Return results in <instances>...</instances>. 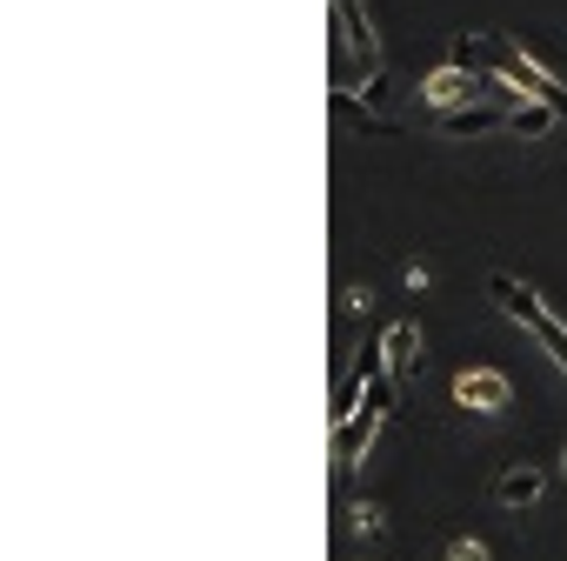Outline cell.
I'll return each instance as SVG.
<instances>
[{
    "label": "cell",
    "mask_w": 567,
    "mask_h": 561,
    "mask_svg": "<svg viewBox=\"0 0 567 561\" xmlns=\"http://www.w3.org/2000/svg\"><path fill=\"white\" fill-rule=\"evenodd\" d=\"M394 395H401V375L394 368H381L374 375V388L361 395V408L341 421V435H334V468L348 475V468H361V455L374 448V435H381V421H388V408H394Z\"/></svg>",
    "instance_id": "6da1fadb"
},
{
    "label": "cell",
    "mask_w": 567,
    "mask_h": 561,
    "mask_svg": "<svg viewBox=\"0 0 567 561\" xmlns=\"http://www.w3.org/2000/svg\"><path fill=\"white\" fill-rule=\"evenodd\" d=\"M501 48V68H494V81H501V94H520V101H554L560 114H567V88L534 61V54H520V48H507V41H494Z\"/></svg>",
    "instance_id": "7a4b0ae2"
},
{
    "label": "cell",
    "mask_w": 567,
    "mask_h": 561,
    "mask_svg": "<svg viewBox=\"0 0 567 561\" xmlns=\"http://www.w3.org/2000/svg\"><path fill=\"white\" fill-rule=\"evenodd\" d=\"M454 401L474 408V415H501L514 401V388H507L501 368H467V375H454Z\"/></svg>",
    "instance_id": "3957f363"
},
{
    "label": "cell",
    "mask_w": 567,
    "mask_h": 561,
    "mask_svg": "<svg viewBox=\"0 0 567 561\" xmlns=\"http://www.w3.org/2000/svg\"><path fill=\"white\" fill-rule=\"evenodd\" d=\"M474 88H487L474 68H441V74H427V88H421V101H434V108H454V101H474Z\"/></svg>",
    "instance_id": "277c9868"
},
{
    "label": "cell",
    "mask_w": 567,
    "mask_h": 561,
    "mask_svg": "<svg viewBox=\"0 0 567 561\" xmlns=\"http://www.w3.org/2000/svg\"><path fill=\"white\" fill-rule=\"evenodd\" d=\"M487 295L507 308V322H520V328H534V315H540V295L527 288V280H514V274H494L487 280Z\"/></svg>",
    "instance_id": "5b68a950"
},
{
    "label": "cell",
    "mask_w": 567,
    "mask_h": 561,
    "mask_svg": "<svg viewBox=\"0 0 567 561\" xmlns=\"http://www.w3.org/2000/svg\"><path fill=\"white\" fill-rule=\"evenodd\" d=\"M540 488H547V481H540V468H527V461L494 475V501H501V508H534V501H540Z\"/></svg>",
    "instance_id": "8992f818"
},
{
    "label": "cell",
    "mask_w": 567,
    "mask_h": 561,
    "mask_svg": "<svg viewBox=\"0 0 567 561\" xmlns=\"http://www.w3.org/2000/svg\"><path fill=\"white\" fill-rule=\"evenodd\" d=\"M334 28H341V48H354L368 68H381V48H374V34L361 21V0H334Z\"/></svg>",
    "instance_id": "52a82bcc"
},
{
    "label": "cell",
    "mask_w": 567,
    "mask_h": 561,
    "mask_svg": "<svg viewBox=\"0 0 567 561\" xmlns=\"http://www.w3.org/2000/svg\"><path fill=\"white\" fill-rule=\"evenodd\" d=\"M381 348H388V368L408 381V375H414V361H421V328H414V322H394V328L381 335Z\"/></svg>",
    "instance_id": "ba28073f"
},
{
    "label": "cell",
    "mask_w": 567,
    "mask_h": 561,
    "mask_svg": "<svg viewBox=\"0 0 567 561\" xmlns=\"http://www.w3.org/2000/svg\"><path fill=\"white\" fill-rule=\"evenodd\" d=\"M334 114H341V121H354V128H368L374 141H394V134H401V128H394L388 114H374V108H361V101H354V88H334Z\"/></svg>",
    "instance_id": "9c48e42d"
},
{
    "label": "cell",
    "mask_w": 567,
    "mask_h": 561,
    "mask_svg": "<svg viewBox=\"0 0 567 561\" xmlns=\"http://www.w3.org/2000/svg\"><path fill=\"white\" fill-rule=\"evenodd\" d=\"M560 121V108L554 101H520L514 114H507V134H520V141H534V134H547Z\"/></svg>",
    "instance_id": "30bf717a"
},
{
    "label": "cell",
    "mask_w": 567,
    "mask_h": 561,
    "mask_svg": "<svg viewBox=\"0 0 567 561\" xmlns=\"http://www.w3.org/2000/svg\"><path fill=\"white\" fill-rule=\"evenodd\" d=\"M487 128H507V114L501 108H454V114H441V134H487Z\"/></svg>",
    "instance_id": "8fae6325"
},
{
    "label": "cell",
    "mask_w": 567,
    "mask_h": 561,
    "mask_svg": "<svg viewBox=\"0 0 567 561\" xmlns=\"http://www.w3.org/2000/svg\"><path fill=\"white\" fill-rule=\"evenodd\" d=\"M381 521H388L381 501H348V528H354V534H381Z\"/></svg>",
    "instance_id": "7c38bea8"
},
{
    "label": "cell",
    "mask_w": 567,
    "mask_h": 561,
    "mask_svg": "<svg viewBox=\"0 0 567 561\" xmlns=\"http://www.w3.org/2000/svg\"><path fill=\"white\" fill-rule=\"evenodd\" d=\"M447 561H487V548L467 541V534H454V541H447Z\"/></svg>",
    "instance_id": "4fadbf2b"
},
{
    "label": "cell",
    "mask_w": 567,
    "mask_h": 561,
    "mask_svg": "<svg viewBox=\"0 0 567 561\" xmlns=\"http://www.w3.org/2000/svg\"><path fill=\"white\" fill-rule=\"evenodd\" d=\"M341 308H348V315H368V308H374V295H368V288H354V280H348V288H341Z\"/></svg>",
    "instance_id": "5bb4252c"
},
{
    "label": "cell",
    "mask_w": 567,
    "mask_h": 561,
    "mask_svg": "<svg viewBox=\"0 0 567 561\" xmlns=\"http://www.w3.org/2000/svg\"><path fill=\"white\" fill-rule=\"evenodd\" d=\"M474 61H481V48H474V34H461V41H454V68H474ZM474 74H481V68H474Z\"/></svg>",
    "instance_id": "9a60e30c"
},
{
    "label": "cell",
    "mask_w": 567,
    "mask_h": 561,
    "mask_svg": "<svg viewBox=\"0 0 567 561\" xmlns=\"http://www.w3.org/2000/svg\"><path fill=\"white\" fill-rule=\"evenodd\" d=\"M560 461H567V448H560Z\"/></svg>",
    "instance_id": "2e32d148"
}]
</instances>
